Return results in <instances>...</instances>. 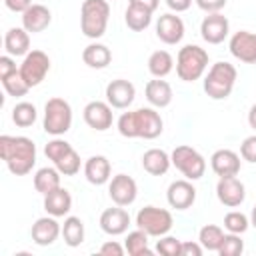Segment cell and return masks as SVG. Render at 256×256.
I'll return each instance as SVG.
<instances>
[{"label": "cell", "instance_id": "6da1fadb", "mask_svg": "<svg viewBox=\"0 0 256 256\" xmlns=\"http://www.w3.org/2000/svg\"><path fill=\"white\" fill-rule=\"evenodd\" d=\"M0 158L14 176H26L36 164V144L28 136H0Z\"/></svg>", "mask_w": 256, "mask_h": 256}, {"label": "cell", "instance_id": "7a4b0ae2", "mask_svg": "<svg viewBox=\"0 0 256 256\" xmlns=\"http://www.w3.org/2000/svg\"><path fill=\"white\" fill-rule=\"evenodd\" d=\"M116 128L124 138L154 140L162 134L164 122H162V116L154 108H138V110L120 114Z\"/></svg>", "mask_w": 256, "mask_h": 256}, {"label": "cell", "instance_id": "3957f363", "mask_svg": "<svg viewBox=\"0 0 256 256\" xmlns=\"http://www.w3.org/2000/svg\"><path fill=\"white\" fill-rule=\"evenodd\" d=\"M110 20L108 0H84L80 6V30L86 38L98 40L104 36Z\"/></svg>", "mask_w": 256, "mask_h": 256}, {"label": "cell", "instance_id": "277c9868", "mask_svg": "<svg viewBox=\"0 0 256 256\" xmlns=\"http://www.w3.org/2000/svg\"><path fill=\"white\" fill-rule=\"evenodd\" d=\"M238 72L236 66L230 62H216L208 68V74L204 76V92L212 100H226L236 84Z\"/></svg>", "mask_w": 256, "mask_h": 256}, {"label": "cell", "instance_id": "5b68a950", "mask_svg": "<svg viewBox=\"0 0 256 256\" xmlns=\"http://www.w3.org/2000/svg\"><path fill=\"white\" fill-rule=\"evenodd\" d=\"M208 70V52L198 44H186L176 56V74L182 82H194Z\"/></svg>", "mask_w": 256, "mask_h": 256}, {"label": "cell", "instance_id": "8992f818", "mask_svg": "<svg viewBox=\"0 0 256 256\" xmlns=\"http://www.w3.org/2000/svg\"><path fill=\"white\" fill-rule=\"evenodd\" d=\"M72 126V106L68 100L54 96L44 104V120L42 128L50 136H62Z\"/></svg>", "mask_w": 256, "mask_h": 256}, {"label": "cell", "instance_id": "52a82bcc", "mask_svg": "<svg viewBox=\"0 0 256 256\" xmlns=\"http://www.w3.org/2000/svg\"><path fill=\"white\" fill-rule=\"evenodd\" d=\"M170 158H172V166H176V170L184 178H188L192 182L194 180H200L204 176V172H206V160H204V156L196 148H192V146H186V144L176 146L172 150Z\"/></svg>", "mask_w": 256, "mask_h": 256}, {"label": "cell", "instance_id": "ba28073f", "mask_svg": "<svg viewBox=\"0 0 256 256\" xmlns=\"http://www.w3.org/2000/svg\"><path fill=\"white\" fill-rule=\"evenodd\" d=\"M136 226L140 230H144L148 236H164L172 230L174 226V218L166 208H158V206H144L138 210L136 214Z\"/></svg>", "mask_w": 256, "mask_h": 256}, {"label": "cell", "instance_id": "9c48e42d", "mask_svg": "<svg viewBox=\"0 0 256 256\" xmlns=\"http://www.w3.org/2000/svg\"><path fill=\"white\" fill-rule=\"evenodd\" d=\"M18 70H20L22 78L26 80V84L30 88L32 86H38L46 78V74L50 72V58L42 50H30L24 56V60H22V64H20Z\"/></svg>", "mask_w": 256, "mask_h": 256}, {"label": "cell", "instance_id": "30bf717a", "mask_svg": "<svg viewBox=\"0 0 256 256\" xmlns=\"http://www.w3.org/2000/svg\"><path fill=\"white\" fill-rule=\"evenodd\" d=\"M108 196L116 206H130L138 196L136 180L128 174H116L108 182Z\"/></svg>", "mask_w": 256, "mask_h": 256}, {"label": "cell", "instance_id": "8fae6325", "mask_svg": "<svg viewBox=\"0 0 256 256\" xmlns=\"http://www.w3.org/2000/svg\"><path fill=\"white\" fill-rule=\"evenodd\" d=\"M230 54L244 62V64H256V34L250 30H238L230 36L228 42Z\"/></svg>", "mask_w": 256, "mask_h": 256}, {"label": "cell", "instance_id": "7c38bea8", "mask_svg": "<svg viewBox=\"0 0 256 256\" xmlns=\"http://www.w3.org/2000/svg\"><path fill=\"white\" fill-rule=\"evenodd\" d=\"M228 32H230V22L220 12L206 14L200 24V36L208 44H222L228 38Z\"/></svg>", "mask_w": 256, "mask_h": 256}, {"label": "cell", "instance_id": "4fadbf2b", "mask_svg": "<svg viewBox=\"0 0 256 256\" xmlns=\"http://www.w3.org/2000/svg\"><path fill=\"white\" fill-rule=\"evenodd\" d=\"M82 116H84V122L96 132H104V130L112 128V122H114L112 106L108 102H102V100L88 102L82 110Z\"/></svg>", "mask_w": 256, "mask_h": 256}, {"label": "cell", "instance_id": "5bb4252c", "mask_svg": "<svg viewBox=\"0 0 256 256\" xmlns=\"http://www.w3.org/2000/svg\"><path fill=\"white\" fill-rule=\"evenodd\" d=\"M216 196H218L220 204H224L228 208H236L246 200V186L236 176H226V178L218 180Z\"/></svg>", "mask_w": 256, "mask_h": 256}, {"label": "cell", "instance_id": "9a60e30c", "mask_svg": "<svg viewBox=\"0 0 256 256\" xmlns=\"http://www.w3.org/2000/svg\"><path fill=\"white\" fill-rule=\"evenodd\" d=\"M166 200L174 210H188L196 202V188L192 180H174L166 190Z\"/></svg>", "mask_w": 256, "mask_h": 256}, {"label": "cell", "instance_id": "2e32d148", "mask_svg": "<svg viewBox=\"0 0 256 256\" xmlns=\"http://www.w3.org/2000/svg\"><path fill=\"white\" fill-rule=\"evenodd\" d=\"M186 34L184 22L180 16H176V12H166L156 20V36L164 42V44H178Z\"/></svg>", "mask_w": 256, "mask_h": 256}, {"label": "cell", "instance_id": "e0dca14e", "mask_svg": "<svg viewBox=\"0 0 256 256\" xmlns=\"http://www.w3.org/2000/svg\"><path fill=\"white\" fill-rule=\"evenodd\" d=\"M134 98H136V88H134V84L130 80L116 78V80L108 82V86H106V102L112 108L124 110L134 102Z\"/></svg>", "mask_w": 256, "mask_h": 256}, {"label": "cell", "instance_id": "ac0fdd59", "mask_svg": "<svg viewBox=\"0 0 256 256\" xmlns=\"http://www.w3.org/2000/svg\"><path fill=\"white\" fill-rule=\"evenodd\" d=\"M60 234H62V226L56 220V216H50V214L38 218L32 224V228H30L32 242L38 244V246H50V244H54Z\"/></svg>", "mask_w": 256, "mask_h": 256}, {"label": "cell", "instance_id": "d6986e66", "mask_svg": "<svg viewBox=\"0 0 256 256\" xmlns=\"http://www.w3.org/2000/svg\"><path fill=\"white\" fill-rule=\"evenodd\" d=\"M210 168L218 178L236 176L240 172V156L230 148H220L210 156Z\"/></svg>", "mask_w": 256, "mask_h": 256}, {"label": "cell", "instance_id": "ffe728a7", "mask_svg": "<svg viewBox=\"0 0 256 256\" xmlns=\"http://www.w3.org/2000/svg\"><path fill=\"white\" fill-rule=\"evenodd\" d=\"M128 226H130V214L124 210V206L106 208L100 214V228L108 236H120L128 230Z\"/></svg>", "mask_w": 256, "mask_h": 256}, {"label": "cell", "instance_id": "44dd1931", "mask_svg": "<svg viewBox=\"0 0 256 256\" xmlns=\"http://www.w3.org/2000/svg\"><path fill=\"white\" fill-rule=\"evenodd\" d=\"M110 174H112L110 160L102 154H94L84 162V176L94 186H102V184L110 182V178H112Z\"/></svg>", "mask_w": 256, "mask_h": 256}, {"label": "cell", "instance_id": "7402d4cb", "mask_svg": "<svg viewBox=\"0 0 256 256\" xmlns=\"http://www.w3.org/2000/svg\"><path fill=\"white\" fill-rule=\"evenodd\" d=\"M52 22V12L44 4H32L26 12H22V28L32 34L44 32Z\"/></svg>", "mask_w": 256, "mask_h": 256}, {"label": "cell", "instance_id": "603a6c76", "mask_svg": "<svg viewBox=\"0 0 256 256\" xmlns=\"http://www.w3.org/2000/svg\"><path fill=\"white\" fill-rule=\"evenodd\" d=\"M44 210L46 214L50 216H56V218H62L66 216L70 210H72V196L66 188H56L52 192H48L44 196Z\"/></svg>", "mask_w": 256, "mask_h": 256}, {"label": "cell", "instance_id": "cb8c5ba5", "mask_svg": "<svg viewBox=\"0 0 256 256\" xmlns=\"http://www.w3.org/2000/svg\"><path fill=\"white\" fill-rule=\"evenodd\" d=\"M172 164V158L166 150L162 148H150L142 154V168L150 174V176H162L168 172Z\"/></svg>", "mask_w": 256, "mask_h": 256}, {"label": "cell", "instance_id": "d4e9b609", "mask_svg": "<svg viewBox=\"0 0 256 256\" xmlns=\"http://www.w3.org/2000/svg\"><path fill=\"white\" fill-rule=\"evenodd\" d=\"M4 50L10 56H26L30 52V32L26 28H10L4 36Z\"/></svg>", "mask_w": 256, "mask_h": 256}, {"label": "cell", "instance_id": "484cf974", "mask_svg": "<svg viewBox=\"0 0 256 256\" xmlns=\"http://www.w3.org/2000/svg\"><path fill=\"white\" fill-rule=\"evenodd\" d=\"M144 94H146V100L154 108H166L172 102V96H174L172 94V86L162 78L148 80V84L144 88Z\"/></svg>", "mask_w": 256, "mask_h": 256}, {"label": "cell", "instance_id": "4316f807", "mask_svg": "<svg viewBox=\"0 0 256 256\" xmlns=\"http://www.w3.org/2000/svg\"><path fill=\"white\" fill-rule=\"evenodd\" d=\"M82 60L88 68H94V70H102L106 68L110 62H112V52L106 44H100V42H92L88 44L84 50H82Z\"/></svg>", "mask_w": 256, "mask_h": 256}, {"label": "cell", "instance_id": "83f0119b", "mask_svg": "<svg viewBox=\"0 0 256 256\" xmlns=\"http://www.w3.org/2000/svg\"><path fill=\"white\" fill-rule=\"evenodd\" d=\"M60 178L62 174L58 172L56 166H44V168H38L36 174H34V188L38 194L46 196L48 192L60 188Z\"/></svg>", "mask_w": 256, "mask_h": 256}, {"label": "cell", "instance_id": "f1b7e54d", "mask_svg": "<svg viewBox=\"0 0 256 256\" xmlns=\"http://www.w3.org/2000/svg\"><path fill=\"white\" fill-rule=\"evenodd\" d=\"M152 14L150 10L142 8V6H136V4H128L126 12H124V22L126 26L132 30V32H142L150 26L152 22Z\"/></svg>", "mask_w": 256, "mask_h": 256}, {"label": "cell", "instance_id": "f546056e", "mask_svg": "<svg viewBox=\"0 0 256 256\" xmlns=\"http://www.w3.org/2000/svg\"><path fill=\"white\" fill-rule=\"evenodd\" d=\"M174 68V58L168 50H156L148 58V72L154 78H166Z\"/></svg>", "mask_w": 256, "mask_h": 256}, {"label": "cell", "instance_id": "4dcf8cb0", "mask_svg": "<svg viewBox=\"0 0 256 256\" xmlns=\"http://www.w3.org/2000/svg\"><path fill=\"white\" fill-rule=\"evenodd\" d=\"M84 222L78 216H66L64 224H62V238L66 242V246L76 248L84 242Z\"/></svg>", "mask_w": 256, "mask_h": 256}, {"label": "cell", "instance_id": "1f68e13d", "mask_svg": "<svg viewBox=\"0 0 256 256\" xmlns=\"http://www.w3.org/2000/svg\"><path fill=\"white\" fill-rule=\"evenodd\" d=\"M124 248L130 256H150L152 250L148 248V234L140 228L128 232L126 240H124Z\"/></svg>", "mask_w": 256, "mask_h": 256}, {"label": "cell", "instance_id": "d6a6232c", "mask_svg": "<svg viewBox=\"0 0 256 256\" xmlns=\"http://www.w3.org/2000/svg\"><path fill=\"white\" fill-rule=\"evenodd\" d=\"M224 240V230L216 224H206L200 228L198 232V242L202 244L204 250H210V252H218L220 244Z\"/></svg>", "mask_w": 256, "mask_h": 256}, {"label": "cell", "instance_id": "836d02e7", "mask_svg": "<svg viewBox=\"0 0 256 256\" xmlns=\"http://www.w3.org/2000/svg\"><path fill=\"white\" fill-rule=\"evenodd\" d=\"M38 118V112H36V106L30 104V102H18L14 104L12 108V122L20 128H30Z\"/></svg>", "mask_w": 256, "mask_h": 256}, {"label": "cell", "instance_id": "e575fe53", "mask_svg": "<svg viewBox=\"0 0 256 256\" xmlns=\"http://www.w3.org/2000/svg\"><path fill=\"white\" fill-rule=\"evenodd\" d=\"M0 80H2V88L6 90L8 96L22 98V96H26L28 90H30V86H28L26 80L22 78L20 70H16V72H12V74H8V76H4V78H0Z\"/></svg>", "mask_w": 256, "mask_h": 256}, {"label": "cell", "instance_id": "d590c367", "mask_svg": "<svg viewBox=\"0 0 256 256\" xmlns=\"http://www.w3.org/2000/svg\"><path fill=\"white\" fill-rule=\"evenodd\" d=\"M56 168H58V172L62 174V176H76L78 172H80V154L74 150V148H70L66 154H62L56 162H52Z\"/></svg>", "mask_w": 256, "mask_h": 256}, {"label": "cell", "instance_id": "8d00e7d4", "mask_svg": "<svg viewBox=\"0 0 256 256\" xmlns=\"http://www.w3.org/2000/svg\"><path fill=\"white\" fill-rule=\"evenodd\" d=\"M224 228L232 234H244L250 228V218L240 210H232L224 216Z\"/></svg>", "mask_w": 256, "mask_h": 256}, {"label": "cell", "instance_id": "74e56055", "mask_svg": "<svg viewBox=\"0 0 256 256\" xmlns=\"http://www.w3.org/2000/svg\"><path fill=\"white\" fill-rule=\"evenodd\" d=\"M244 252V240L240 238V234H224V240L218 248V254L220 256H238Z\"/></svg>", "mask_w": 256, "mask_h": 256}, {"label": "cell", "instance_id": "f35d334b", "mask_svg": "<svg viewBox=\"0 0 256 256\" xmlns=\"http://www.w3.org/2000/svg\"><path fill=\"white\" fill-rule=\"evenodd\" d=\"M156 252L162 256H180L182 252V240H178L176 236H160V240L156 242Z\"/></svg>", "mask_w": 256, "mask_h": 256}, {"label": "cell", "instance_id": "ab89813d", "mask_svg": "<svg viewBox=\"0 0 256 256\" xmlns=\"http://www.w3.org/2000/svg\"><path fill=\"white\" fill-rule=\"evenodd\" d=\"M70 148H72V144H70V142L62 140L60 136H54V138L44 146V154H46V158H48V160L56 162V160H58L62 154H66Z\"/></svg>", "mask_w": 256, "mask_h": 256}, {"label": "cell", "instance_id": "60d3db41", "mask_svg": "<svg viewBox=\"0 0 256 256\" xmlns=\"http://www.w3.org/2000/svg\"><path fill=\"white\" fill-rule=\"evenodd\" d=\"M240 156L246 162L256 164V134H252V136H248V138L242 140V144H240Z\"/></svg>", "mask_w": 256, "mask_h": 256}, {"label": "cell", "instance_id": "b9f144b4", "mask_svg": "<svg viewBox=\"0 0 256 256\" xmlns=\"http://www.w3.org/2000/svg\"><path fill=\"white\" fill-rule=\"evenodd\" d=\"M102 256H122L124 252H126V248L122 246V244H118L116 240H108V242H104L102 246H100V250H98Z\"/></svg>", "mask_w": 256, "mask_h": 256}, {"label": "cell", "instance_id": "7bdbcfd3", "mask_svg": "<svg viewBox=\"0 0 256 256\" xmlns=\"http://www.w3.org/2000/svg\"><path fill=\"white\" fill-rule=\"evenodd\" d=\"M196 6L200 10H204L206 14H212V12H220L224 6H226V0H194Z\"/></svg>", "mask_w": 256, "mask_h": 256}, {"label": "cell", "instance_id": "ee69618b", "mask_svg": "<svg viewBox=\"0 0 256 256\" xmlns=\"http://www.w3.org/2000/svg\"><path fill=\"white\" fill-rule=\"evenodd\" d=\"M16 70H18V68H16V62H14V58H12L10 54L0 56V78L12 74V72H16Z\"/></svg>", "mask_w": 256, "mask_h": 256}, {"label": "cell", "instance_id": "f6af8a7d", "mask_svg": "<svg viewBox=\"0 0 256 256\" xmlns=\"http://www.w3.org/2000/svg\"><path fill=\"white\" fill-rule=\"evenodd\" d=\"M204 248L200 242H190V240H184L182 242V252L180 256H202Z\"/></svg>", "mask_w": 256, "mask_h": 256}, {"label": "cell", "instance_id": "bcb514c9", "mask_svg": "<svg viewBox=\"0 0 256 256\" xmlns=\"http://www.w3.org/2000/svg\"><path fill=\"white\" fill-rule=\"evenodd\" d=\"M6 8L12 10V12H26L30 6H32V0H4Z\"/></svg>", "mask_w": 256, "mask_h": 256}, {"label": "cell", "instance_id": "7dc6e473", "mask_svg": "<svg viewBox=\"0 0 256 256\" xmlns=\"http://www.w3.org/2000/svg\"><path fill=\"white\" fill-rule=\"evenodd\" d=\"M166 6L172 10V12H186L190 6H192V0H164Z\"/></svg>", "mask_w": 256, "mask_h": 256}, {"label": "cell", "instance_id": "c3c4849f", "mask_svg": "<svg viewBox=\"0 0 256 256\" xmlns=\"http://www.w3.org/2000/svg\"><path fill=\"white\" fill-rule=\"evenodd\" d=\"M128 4H136V6H142V8L150 10V12H154L158 8L160 0H128Z\"/></svg>", "mask_w": 256, "mask_h": 256}, {"label": "cell", "instance_id": "681fc988", "mask_svg": "<svg viewBox=\"0 0 256 256\" xmlns=\"http://www.w3.org/2000/svg\"><path fill=\"white\" fill-rule=\"evenodd\" d=\"M248 124L252 130H256V104H252L248 110Z\"/></svg>", "mask_w": 256, "mask_h": 256}, {"label": "cell", "instance_id": "f907efd6", "mask_svg": "<svg viewBox=\"0 0 256 256\" xmlns=\"http://www.w3.org/2000/svg\"><path fill=\"white\" fill-rule=\"evenodd\" d=\"M250 226L256 228V204L252 206V212H250Z\"/></svg>", "mask_w": 256, "mask_h": 256}]
</instances>
